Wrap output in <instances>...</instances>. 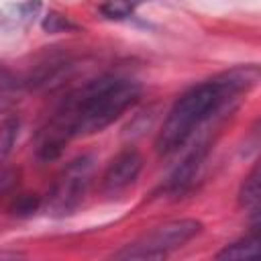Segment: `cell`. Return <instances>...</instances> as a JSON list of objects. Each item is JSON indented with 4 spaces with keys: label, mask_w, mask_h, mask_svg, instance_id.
I'll return each mask as SVG.
<instances>
[{
    "label": "cell",
    "mask_w": 261,
    "mask_h": 261,
    "mask_svg": "<svg viewBox=\"0 0 261 261\" xmlns=\"http://www.w3.org/2000/svg\"><path fill=\"white\" fill-rule=\"evenodd\" d=\"M206 153H208V143H200L198 147H194L186 155V159L175 167V171L169 175L165 190H169V192H181V190H186L194 181V177H196L202 161L206 159Z\"/></svg>",
    "instance_id": "cell-6"
},
{
    "label": "cell",
    "mask_w": 261,
    "mask_h": 261,
    "mask_svg": "<svg viewBox=\"0 0 261 261\" xmlns=\"http://www.w3.org/2000/svg\"><path fill=\"white\" fill-rule=\"evenodd\" d=\"M141 98V86L135 80L102 75L67 94L51 118L41 126L35 151L43 161L57 159L65 145L77 137H90L116 118H120Z\"/></svg>",
    "instance_id": "cell-1"
},
{
    "label": "cell",
    "mask_w": 261,
    "mask_h": 261,
    "mask_svg": "<svg viewBox=\"0 0 261 261\" xmlns=\"http://www.w3.org/2000/svg\"><path fill=\"white\" fill-rule=\"evenodd\" d=\"M14 210H16L18 214H29V212H33V210H35V204H33V200H31V198H24L20 204H16V206H14Z\"/></svg>",
    "instance_id": "cell-14"
},
{
    "label": "cell",
    "mask_w": 261,
    "mask_h": 261,
    "mask_svg": "<svg viewBox=\"0 0 261 261\" xmlns=\"http://www.w3.org/2000/svg\"><path fill=\"white\" fill-rule=\"evenodd\" d=\"M12 104H14L12 94H8V92L0 90V114H2V112H6V110H10V106H12Z\"/></svg>",
    "instance_id": "cell-13"
},
{
    "label": "cell",
    "mask_w": 261,
    "mask_h": 261,
    "mask_svg": "<svg viewBox=\"0 0 261 261\" xmlns=\"http://www.w3.org/2000/svg\"><path fill=\"white\" fill-rule=\"evenodd\" d=\"M143 169V157L137 149L128 147V149H122L106 167L104 175H102V190L110 196H116L124 190H128L139 173Z\"/></svg>",
    "instance_id": "cell-5"
},
{
    "label": "cell",
    "mask_w": 261,
    "mask_h": 261,
    "mask_svg": "<svg viewBox=\"0 0 261 261\" xmlns=\"http://www.w3.org/2000/svg\"><path fill=\"white\" fill-rule=\"evenodd\" d=\"M94 169H96L94 155H80L73 161H69L57 175L53 188L49 190V196L45 200V212L55 218L71 214L82 204L92 184Z\"/></svg>",
    "instance_id": "cell-4"
},
{
    "label": "cell",
    "mask_w": 261,
    "mask_h": 261,
    "mask_svg": "<svg viewBox=\"0 0 261 261\" xmlns=\"http://www.w3.org/2000/svg\"><path fill=\"white\" fill-rule=\"evenodd\" d=\"M18 128H20V120L16 116H8L0 122V169L6 163V159L10 157L16 137H18Z\"/></svg>",
    "instance_id": "cell-10"
},
{
    "label": "cell",
    "mask_w": 261,
    "mask_h": 261,
    "mask_svg": "<svg viewBox=\"0 0 261 261\" xmlns=\"http://www.w3.org/2000/svg\"><path fill=\"white\" fill-rule=\"evenodd\" d=\"M43 29L47 33H65V31H75L77 24L71 22L67 16L59 14V12H49L45 18H43Z\"/></svg>",
    "instance_id": "cell-12"
},
{
    "label": "cell",
    "mask_w": 261,
    "mask_h": 261,
    "mask_svg": "<svg viewBox=\"0 0 261 261\" xmlns=\"http://www.w3.org/2000/svg\"><path fill=\"white\" fill-rule=\"evenodd\" d=\"M261 190H259V163L251 169V173L245 177L243 186H241V194H239V200H241V206L247 208L253 218L257 220L259 218V202H261Z\"/></svg>",
    "instance_id": "cell-8"
},
{
    "label": "cell",
    "mask_w": 261,
    "mask_h": 261,
    "mask_svg": "<svg viewBox=\"0 0 261 261\" xmlns=\"http://www.w3.org/2000/svg\"><path fill=\"white\" fill-rule=\"evenodd\" d=\"M41 2L39 0H27L20 4H8L0 10V24L6 29H18L27 27L39 12Z\"/></svg>",
    "instance_id": "cell-7"
},
{
    "label": "cell",
    "mask_w": 261,
    "mask_h": 261,
    "mask_svg": "<svg viewBox=\"0 0 261 261\" xmlns=\"http://www.w3.org/2000/svg\"><path fill=\"white\" fill-rule=\"evenodd\" d=\"M202 222L194 218H179L155 226L153 230L141 234L137 241L124 245L114 253V259H163L169 253L181 249L196 234H200Z\"/></svg>",
    "instance_id": "cell-3"
},
{
    "label": "cell",
    "mask_w": 261,
    "mask_h": 261,
    "mask_svg": "<svg viewBox=\"0 0 261 261\" xmlns=\"http://www.w3.org/2000/svg\"><path fill=\"white\" fill-rule=\"evenodd\" d=\"M145 0H102L100 12L110 18V20H122L135 14V10L143 4Z\"/></svg>",
    "instance_id": "cell-11"
},
{
    "label": "cell",
    "mask_w": 261,
    "mask_h": 261,
    "mask_svg": "<svg viewBox=\"0 0 261 261\" xmlns=\"http://www.w3.org/2000/svg\"><path fill=\"white\" fill-rule=\"evenodd\" d=\"M257 255H259V232L255 228L253 234L226 245L216 255V259H249V257H257Z\"/></svg>",
    "instance_id": "cell-9"
},
{
    "label": "cell",
    "mask_w": 261,
    "mask_h": 261,
    "mask_svg": "<svg viewBox=\"0 0 261 261\" xmlns=\"http://www.w3.org/2000/svg\"><path fill=\"white\" fill-rule=\"evenodd\" d=\"M259 82L257 65H241L186 90L169 108L157 139L159 155H171L188 143V139L230 100L249 92Z\"/></svg>",
    "instance_id": "cell-2"
}]
</instances>
